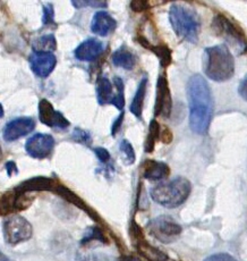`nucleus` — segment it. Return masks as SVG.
Returning <instances> with one entry per match:
<instances>
[{
	"instance_id": "c9c22d12",
	"label": "nucleus",
	"mask_w": 247,
	"mask_h": 261,
	"mask_svg": "<svg viewBox=\"0 0 247 261\" xmlns=\"http://www.w3.org/2000/svg\"><path fill=\"white\" fill-rule=\"evenodd\" d=\"M204 261H237L233 255L228 253H216L204 259Z\"/></svg>"
},
{
	"instance_id": "423d86ee",
	"label": "nucleus",
	"mask_w": 247,
	"mask_h": 261,
	"mask_svg": "<svg viewBox=\"0 0 247 261\" xmlns=\"http://www.w3.org/2000/svg\"><path fill=\"white\" fill-rule=\"evenodd\" d=\"M4 234L6 242L11 245H16L21 242H25L32 238L33 228L29 220L22 216L15 215L11 218L5 220Z\"/></svg>"
},
{
	"instance_id": "39448f33",
	"label": "nucleus",
	"mask_w": 247,
	"mask_h": 261,
	"mask_svg": "<svg viewBox=\"0 0 247 261\" xmlns=\"http://www.w3.org/2000/svg\"><path fill=\"white\" fill-rule=\"evenodd\" d=\"M149 233L162 243H171L181 234V226L169 216H159L148 224Z\"/></svg>"
},
{
	"instance_id": "5701e85b",
	"label": "nucleus",
	"mask_w": 247,
	"mask_h": 261,
	"mask_svg": "<svg viewBox=\"0 0 247 261\" xmlns=\"http://www.w3.org/2000/svg\"><path fill=\"white\" fill-rule=\"evenodd\" d=\"M57 49V40L53 34H47L38 38L33 42V51H49L52 53Z\"/></svg>"
},
{
	"instance_id": "f8f14e48",
	"label": "nucleus",
	"mask_w": 247,
	"mask_h": 261,
	"mask_svg": "<svg viewBox=\"0 0 247 261\" xmlns=\"http://www.w3.org/2000/svg\"><path fill=\"white\" fill-rule=\"evenodd\" d=\"M103 53V43L97 38H89L75 49V58L79 62H93Z\"/></svg>"
},
{
	"instance_id": "6ab92c4d",
	"label": "nucleus",
	"mask_w": 247,
	"mask_h": 261,
	"mask_svg": "<svg viewBox=\"0 0 247 261\" xmlns=\"http://www.w3.org/2000/svg\"><path fill=\"white\" fill-rule=\"evenodd\" d=\"M113 84L109 81V79L104 75H100L97 80V99L99 105L112 103L115 98L113 91Z\"/></svg>"
},
{
	"instance_id": "0eeeda50",
	"label": "nucleus",
	"mask_w": 247,
	"mask_h": 261,
	"mask_svg": "<svg viewBox=\"0 0 247 261\" xmlns=\"http://www.w3.org/2000/svg\"><path fill=\"white\" fill-rule=\"evenodd\" d=\"M54 143H56L54 139L50 134L37 133L25 143V150L30 157L34 159H44L51 154Z\"/></svg>"
},
{
	"instance_id": "e433bc0d",
	"label": "nucleus",
	"mask_w": 247,
	"mask_h": 261,
	"mask_svg": "<svg viewBox=\"0 0 247 261\" xmlns=\"http://www.w3.org/2000/svg\"><path fill=\"white\" fill-rule=\"evenodd\" d=\"M173 139H174V135H173V132L170 130V128L163 127V129L161 130V133H160L161 142L164 144H169V143H171V141H173Z\"/></svg>"
},
{
	"instance_id": "473e14b6",
	"label": "nucleus",
	"mask_w": 247,
	"mask_h": 261,
	"mask_svg": "<svg viewBox=\"0 0 247 261\" xmlns=\"http://www.w3.org/2000/svg\"><path fill=\"white\" fill-rule=\"evenodd\" d=\"M72 4L74 7L76 8H83V7H107V2H101V0H93V2H83V0H73Z\"/></svg>"
},
{
	"instance_id": "cd10ccee",
	"label": "nucleus",
	"mask_w": 247,
	"mask_h": 261,
	"mask_svg": "<svg viewBox=\"0 0 247 261\" xmlns=\"http://www.w3.org/2000/svg\"><path fill=\"white\" fill-rule=\"evenodd\" d=\"M114 84L116 89H117V94H115V98L113 99V101L110 105H113L118 110H123L125 107V87H124V82L123 80L115 76L114 77Z\"/></svg>"
},
{
	"instance_id": "c756f323",
	"label": "nucleus",
	"mask_w": 247,
	"mask_h": 261,
	"mask_svg": "<svg viewBox=\"0 0 247 261\" xmlns=\"http://www.w3.org/2000/svg\"><path fill=\"white\" fill-rule=\"evenodd\" d=\"M72 139L75 142L89 145V147L91 145V143H92V137H91V134L88 132V130H84V129L78 128V127L74 129Z\"/></svg>"
},
{
	"instance_id": "f3484780",
	"label": "nucleus",
	"mask_w": 247,
	"mask_h": 261,
	"mask_svg": "<svg viewBox=\"0 0 247 261\" xmlns=\"http://www.w3.org/2000/svg\"><path fill=\"white\" fill-rule=\"evenodd\" d=\"M112 62L116 67L124 68L126 71H132L136 66V63H138V57L124 44V46L113 53Z\"/></svg>"
},
{
	"instance_id": "b1692460",
	"label": "nucleus",
	"mask_w": 247,
	"mask_h": 261,
	"mask_svg": "<svg viewBox=\"0 0 247 261\" xmlns=\"http://www.w3.org/2000/svg\"><path fill=\"white\" fill-rule=\"evenodd\" d=\"M150 51H152L155 56L159 58L160 66L162 68L168 67L171 64V50L166 44H157V46H152L150 49Z\"/></svg>"
},
{
	"instance_id": "4468645a",
	"label": "nucleus",
	"mask_w": 247,
	"mask_h": 261,
	"mask_svg": "<svg viewBox=\"0 0 247 261\" xmlns=\"http://www.w3.org/2000/svg\"><path fill=\"white\" fill-rule=\"evenodd\" d=\"M213 28L216 33L221 34V36L234 39L240 43L244 42L243 31H240L234 23H231L228 18L223 16V15H216L213 18Z\"/></svg>"
},
{
	"instance_id": "79ce46f5",
	"label": "nucleus",
	"mask_w": 247,
	"mask_h": 261,
	"mask_svg": "<svg viewBox=\"0 0 247 261\" xmlns=\"http://www.w3.org/2000/svg\"><path fill=\"white\" fill-rule=\"evenodd\" d=\"M2 261H9V259L7 257H5L4 253H2Z\"/></svg>"
},
{
	"instance_id": "72a5a7b5",
	"label": "nucleus",
	"mask_w": 247,
	"mask_h": 261,
	"mask_svg": "<svg viewBox=\"0 0 247 261\" xmlns=\"http://www.w3.org/2000/svg\"><path fill=\"white\" fill-rule=\"evenodd\" d=\"M93 151L97 155L98 159L100 160V163H102L104 165H108L110 163V159H112V155H110L109 151L107 149L101 148V147H98V148H94Z\"/></svg>"
},
{
	"instance_id": "393cba45",
	"label": "nucleus",
	"mask_w": 247,
	"mask_h": 261,
	"mask_svg": "<svg viewBox=\"0 0 247 261\" xmlns=\"http://www.w3.org/2000/svg\"><path fill=\"white\" fill-rule=\"evenodd\" d=\"M17 192L15 190L8 191V192L4 193L2 195V204H0V209H2V215H9L11 213L15 212V203H16Z\"/></svg>"
},
{
	"instance_id": "f257e3e1",
	"label": "nucleus",
	"mask_w": 247,
	"mask_h": 261,
	"mask_svg": "<svg viewBox=\"0 0 247 261\" xmlns=\"http://www.w3.org/2000/svg\"><path fill=\"white\" fill-rule=\"evenodd\" d=\"M189 106V127L194 133L204 135L208 132L213 115V98L205 79L200 74L190 76L187 82Z\"/></svg>"
},
{
	"instance_id": "2eb2a0df",
	"label": "nucleus",
	"mask_w": 247,
	"mask_h": 261,
	"mask_svg": "<svg viewBox=\"0 0 247 261\" xmlns=\"http://www.w3.org/2000/svg\"><path fill=\"white\" fill-rule=\"evenodd\" d=\"M56 187L57 183L53 179L45 176H37L24 180L15 190L21 193H30L35 191H53Z\"/></svg>"
},
{
	"instance_id": "a878e982",
	"label": "nucleus",
	"mask_w": 247,
	"mask_h": 261,
	"mask_svg": "<svg viewBox=\"0 0 247 261\" xmlns=\"http://www.w3.org/2000/svg\"><path fill=\"white\" fill-rule=\"evenodd\" d=\"M92 241H97V242H101L103 244L107 243V239H105L103 232L97 226H92L87 230V233L84 234L82 241H80V245H87Z\"/></svg>"
},
{
	"instance_id": "1a4fd4ad",
	"label": "nucleus",
	"mask_w": 247,
	"mask_h": 261,
	"mask_svg": "<svg viewBox=\"0 0 247 261\" xmlns=\"http://www.w3.org/2000/svg\"><path fill=\"white\" fill-rule=\"evenodd\" d=\"M32 72L39 77L45 79L53 72L57 65V58L53 53L32 51L29 57Z\"/></svg>"
},
{
	"instance_id": "9b49d317",
	"label": "nucleus",
	"mask_w": 247,
	"mask_h": 261,
	"mask_svg": "<svg viewBox=\"0 0 247 261\" xmlns=\"http://www.w3.org/2000/svg\"><path fill=\"white\" fill-rule=\"evenodd\" d=\"M35 128V120L32 117H18L7 123L4 128V139L7 142H13L21 139Z\"/></svg>"
},
{
	"instance_id": "412c9836",
	"label": "nucleus",
	"mask_w": 247,
	"mask_h": 261,
	"mask_svg": "<svg viewBox=\"0 0 247 261\" xmlns=\"http://www.w3.org/2000/svg\"><path fill=\"white\" fill-rule=\"evenodd\" d=\"M136 248H138L139 252L149 261H171L167 254L162 252L161 250L150 245L145 240H142L136 243Z\"/></svg>"
},
{
	"instance_id": "f704fd0d",
	"label": "nucleus",
	"mask_w": 247,
	"mask_h": 261,
	"mask_svg": "<svg viewBox=\"0 0 247 261\" xmlns=\"http://www.w3.org/2000/svg\"><path fill=\"white\" fill-rule=\"evenodd\" d=\"M130 8L135 13H143L150 8V4L145 0H133L130 2Z\"/></svg>"
},
{
	"instance_id": "f03ea898",
	"label": "nucleus",
	"mask_w": 247,
	"mask_h": 261,
	"mask_svg": "<svg viewBox=\"0 0 247 261\" xmlns=\"http://www.w3.org/2000/svg\"><path fill=\"white\" fill-rule=\"evenodd\" d=\"M235 60L226 44L209 47L204 51V73L215 82H225L233 76Z\"/></svg>"
},
{
	"instance_id": "7ed1b4c3",
	"label": "nucleus",
	"mask_w": 247,
	"mask_h": 261,
	"mask_svg": "<svg viewBox=\"0 0 247 261\" xmlns=\"http://www.w3.org/2000/svg\"><path fill=\"white\" fill-rule=\"evenodd\" d=\"M191 184L187 178L177 177L169 183H162L151 190V198L162 207L173 209L183 204L189 197Z\"/></svg>"
},
{
	"instance_id": "ea45409f",
	"label": "nucleus",
	"mask_w": 247,
	"mask_h": 261,
	"mask_svg": "<svg viewBox=\"0 0 247 261\" xmlns=\"http://www.w3.org/2000/svg\"><path fill=\"white\" fill-rule=\"evenodd\" d=\"M5 169H6L8 177H12L13 174H17V166L14 162H7L5 165Z\"/></svg>"
},
{
	"instance_id": "9d476101",
	"label": "nucleus",
	"mask_w": 247,
	"mask_h": 261,
	"mask_svg": "<svg viewBox=\"0 0 247 261\" xmlns=\"http://www.w3.org/2000/svg\"><path fill=\"white\" fill-rule=\"evenodd\" d=\"M39 119L42 124L47 125L49 127L66 129L70 123L64 115L54 110L51 102L47 99H41L39 102Z\"/></svg>"
},
{
	"instance_id": "c85d7f7f",
	"label": "nucleus",
	"mask_w": 247,
	"mask_h": 261,
	"mask_svg": "<svg viewBox=\"0 0 247 261\" xmlns=\"http://www.w3.org/2000/svg\"><path fill=\"white\" fill-rule=\"evenodd\" d=\"M119 150L125 157L124 159L125 165H132L135 163V159H136L135 151H134L133 145L129 143V141H127V140H123L119 144Z\"/></svg>"
},
{
	"instance_id": "dca6fc26",
	"label": "nucleus",
	"mask_w": 247,
	"mask_h": 261,
	"mask_svg": "<svg viewBox=\"0 0 247 261\" xmlns=\"http://www.w3.org/2000/svg\"><path fill=\"white\" fill-rule=\"evenodd\" d=\"M143 177L145 179L157 182L167 178L170 175V168L166 163L155 162V160L148 159L143 164Z\"/></svg>"
},
{
	"instance_id": "7c9ffc66",
	"label": "nucleus",
	"mask_w": 247,
	"mask_h": 261,
	"mask_svg": "<svg viewBox=\"0 0 247 261\" xmlns=\"http://www.w3.org/2000/svg\"><path fill=\"white\" fill-rule=\"evenodd\" d=\"M16 191V190H15ZM17 192V191H16ZM32 197H29L28 193H21L17 192V198H16V203H15V210L17 212H21V210H25L26 208H29L31 205L32 201H33Z\"/></svg>"
},
{
	"instance_id": "20e7f679",
	"label": "nucleus",
	"mask_w": 247,
	"mask_h": 261,
	"mask_svg": "<svg viewBox=\"0 0 247 261\" xmlns=\"http://www.w3.org/2000/svg\"><path fill=\"white\" fill-rule=\"evenodd\" d=\"M169 22L178 38L190 43L198 42L201 24L194 12L181 5L174 4L169 11Z\"/></svg>"
},
{
	"instance_id": "a19ab883",
	"label": "nucleus",
	"mask_w": 247,
	"mask_h": 261,
	"mask_svg": "<svg viewBox=\"0 0 247 261\" xmlns=\"http://www.w3.org/2000/svg\"><path fill=\"white\" fill-rule=\"evenodd\" d=\"M119 261H142V260L139 259V258H136V257H125V258H123L122 260H119Z\"/></svg>"
},
{
	"instance_id": "bb28decb",
	"label": "nucleus",
	"mask_w": 247,
	"mask_h": 261,
	"mask_svg": "<svg viewBox=\"0 0 247 261\" xmlns=\"http://www.w3.org/2000/svg\"><path fill=\"white\" fill-rule=\"evenodd\" d=\"M77 261H119L112 255L93 251H80L77 253Z\"/></svg>"
},
{
	"instance_id": "a211bd4d",
	"label": "nucleus",
	"mask_w": 247,
	"mask_h": 261,
	"mask_svg": "<svg viewBox=\"0 0 247 261\" xmlns=\"http://www.w3.org/2000/svg\"><path fill=\"white\" fill-rule=\"evenodd\" d=\"M53 192H56L59 195V197H62L63 199L66 200L67 202L74 204L75 207H77L79 209L84 210L85 213H88V215L90 216V217H92V219H94V220H98L99 219L98 218V215L95 214V213H93L92 210L89 208V205L85 203L83 200L78 197L77 194H75L73 191H70L68 188L64 187V185H62V184H57V187L54 188Z\"/></svg>"
},
{
	"instance_id": "4c0bfd02",
	"label": "nucleus",
	"mask_w": 247,
	"mask_h": 261,
	"mask_svg": "<svg viewBox=\"0 0 247 261\" xmlns=\"http://www.w3.org/2000/svg\"><path fill=\"white\" fill-rule=\"evenodd\" d=\"M124 118H125V113H122L118 116V118L115 120L114 124H113V127H112V135L115 138L116 135H117L118 130L120 129V127H122L123 125V122H124Z\"/></svg>"
},
{
	"instance_id": "aec40b11",
	"label": "nucleus",
	"mask_w": 247,
	"mask_h": 261,
	"mask_svg": "<svg viewBox=\"0 0 247 261\" xmlns=\"http://www.w3.org/2000/svg\"><path fill=\"white\" fill-rule=\"evenodd\" d=\"M148 83H149L148 77H143L142 80H141L139 88H138V90H136L135 95L132 100V103H130V107H129L130 113H132L134 116L138 118L142 117L143 103H144L146 90H148Z\"/></svg>"
},
{
	"instance_id": "2f4dec72",
	"label": "nucleus",
	"mask_w": 247,
	"mask_h": 261,
	"mask_svg": "<svg viewBox=\"0 0 247 261\" xmlns=\"http://www.w3.org/2000/svg\"><path fill=\"white\" fill-rule=\"evenodd\" d=\"M42 23L45 27H51L54 25L56 27V22H54V11L52 4H45L43 6V16H42Z\"/></svg>"
},
{
	"instance_id": "6e6552de",
	"label": "nucleus",
	"mask_w": 247,
	"mask_h": 261,
	"mask_svg": "<svg viewBox=\"0 0 247 261\" xmlns=\"http://www.w3.org/2000/svg\"><path fill=\"white\" fill-rule=\"evenodd\" d=\"M171 107H173V100H171L168 80L166 74H161L158 77L157 82V97H155L154 105V116L168 118L171 114Z\"/></svg>"
},
{
	"instance_id": "4be33fe9",
	"label": "nucleus",
	"mask_w": 247,
	"mask_h": 261,
	"mask_svg": "<svg viewBox=\"0 0 247 261\" xmlns=\"http://www.w3.org/2000/svg\"><path fill=\"white\" fill-rule=\"evenodd\" d=\"M160 133H161V126L158 123L157 119H152L149 125V133L146 135L145 143H144V150L145 152L151 153L153 152L155 143H157L158 140L160 139Z\"/></svg>"
},
{
	"instance_id": "58836bf2",
	"label": "nucleus",
	"mask_w": 247,
	"mask_h": 261,
	"mask_svg": "<svg viewBox=\"0 0 247 261\" xmlns=\"http://www.w3.org/2000/svg\"><path fill=\"white\" fill-rule=\"evenodd\" d=\"M238 93H239L240 97L245 100V101H247V75L239 84Z\"/></svg>"
},
{
	"instance_id": "ddd939ff",
	"label": "nucleus",
	"mask_w": 247,
	"mask_h": 261,
	"mask_svg": "<svg viewBox=\"0 0 247 261\" xmlns=\"http://www.w3.org/2000/svg\"><path fill=\"white\" fill-rule=\"evenodd\" d=\"M117 28V21L107 12H97L91 22V31L100 37H107Z\"/></svg>"
}]
</instances>
